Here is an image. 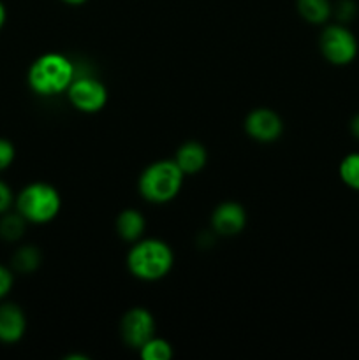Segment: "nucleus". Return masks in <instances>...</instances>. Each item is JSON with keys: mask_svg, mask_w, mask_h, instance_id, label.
Wrapping results in <instances>:
<instances>
[{"mask_svg": "<svg viewBox=\"0 0 359 360\" xmlns=\"http://www.w3.org/2000/svg\"><path fill=\"white\" fill-rule=\"evenodd\" d=\"M76 77L74 63L62 53H44L32 62L27 81L39 97H55L63 94Z\"/></svg>", "mask_w": 359, "mask_h": 360, "instance_id": "f257e3e1", "label": "nucleus"}, {"mask_svg": "<svg viewBox=\"0 0 359 360\" xmlns=\"http://www.w3.org/2000/svg\"><path fill=\"white\" fill-rule=\"evenodd\" d=\"M175 255L168 243L160 239H143L132 243L127 253V269L141 281H158L169 274Z\"/></svg>", "mask_w": 359, "mask_h": 360, "instance_id": "f03ea898", "label": "nucleus"}, {"mask_svg": "<svg viewBox=\"0 0 359 360\" xmlns=\"http://www.w3.org/2000/svg\"><path fill=\"white\" fill-rule=\"evenodd\" d=\"M183 178L185 174L175 160H157L141 172L137 190L151 204L171 202L182 190Z\"/></svg>", "mask_w": 359, "mask_h": 360, "instance_id": "7ed1b4c3", "label": "nucleus"}, {"mask_svg": "<svg viewBox=\"0 0 359 360\" xmlns=\"http://www.w3.org/2000/svg\"><path fill=\"white\" fill-rule=\"evenodd\" d=\"M16 211L28 224L44 225L56 218L62 207L58 190L49 183L35 181L20 190L14 199Z\"/></svg>", "mask_w": 359, "mask_h": 360, "instance_id": "20e7f679", "label": "nucleus"}, {"mask_svg": "<svg viewBox=\"0 0 359 360\" xmlns=\"http://www.w3.org/2000/svg\"><path fill=\"white\" fill-rule=\"evenodd\" d=\"M320 55L331 65L344 67L355 60L359 51V42L354 32L344 23H326L319 39Z\"/></svg>", "mask_w": 359, "mask_h": 360, "instance_id": "39448f33", "label": "nucleus"}, {"mask_svg": "<svg viewBox=\"0 0 359 360\" xmlns=\"http://www.w3.org/2000/svg\"><path fill=\"white\" fill-rule=\"evenodd\" d=\"M69 102L81 112H97L108 102V88L92 76H76L67 88Z\"/></svg>", "mask_w": 359, "mask_h": 360, "instance_id": "423d86ee", "label": "nucleus"}, {"mask_svg": "<svg viewBox=\"0 0 359 360\" xmlns=\"http://www.w3.org/2000/svg\"><path fill=\"white\" fill-rule=\"evenodd\" d=\"M120 334L127 347L139 350L155 336V319L148 309L132 308L120 320Z\"/></svg>", "mask_w": 359, "mask_h": 360, "instance_id": "0eeeda50", "label": "nucleus"}, {"mask_svg": "<svg viewBox=\"0 0 359 360\" xmlns=\"http://www.w3.org/2000/svg\"><path fill=\"white\" fill-rule=\"evenodd\" d=\"M245 132L257 143H275L284 134V122L273 109L257 108L245 118Z\"/></svg>", "mask_w": 359, "mask_h": 360, "instance_id": "6e6552de", "label": "nucleus"}, {"mask_svg": "<svg viewBox=\"0 0 359 360\" xmlns=\"http://www.w3.org/2000/svg\"><path fill=\"white\" fill-rule=\"evenodd\" d=\"M246 227V211L241 204L227 202L218 204L211 213V231L213 234L222 236V238H234L241 234L243 229Z\"/></svg>", "mask_w": 359, "mask_h": 360, "instance_id": "1a4fd4ad", "label": "nucleus"}, {"mask_svg": "<svg viewBox=\"0 0 359 360\" xmlns=\"http://www.w3.org/2000/svg\"><path fill=\"white\" fill-rule=\"evenodd\" d=\"M27 316L25 311L14 302L0 304V343L14 345L25 336Z\"/></svg>", "mask_w": 359, "mask_h": 360, "instance_id": "9d476101", "label": "nucleus"}, {"mask_svg": "<svg viewBox=\"0 0 359 360\" xmlns=\"http://www.w3.org/2000/svg\"><path fill=\"white\" fill-rule=\"evenodd\" d=\"M172 160L176 162L180 169H182L183 174H197L199 171H203L206 167L208 162V151L197 141H187L182 146L176 150V155Z\"/></svg>", "mask_w": 359, "mask_h": 360, "instance_id": "9b49d317", "label": "nucleus"}, {"mask_svg": "<svg viewBox=\"0 0 359 360\" xmlns=\"http://www.w3.org/2000/svg\"><path fill=\"white\" fill-rule=\"evenodd\" d=\"M146 231V220L137 210H123L116 217V234L127 243H136Z\"/></svg>", "mask_w": 359, "mask_h": 360, "instance_id": "f8f14e48", "label": "nucleus"}, {"mask_svg": "<svg viewBox=\"0 0 359 360\" xmlns=\"http://www.w3.org/2000/svg\"><path fill=\"white\" fill-rule=\"evenodd\" d=\"M296 7L299 16L310 25H326L333 18L331 0H296Z\"/></svg>", "mask_w": 359, "mask_h": 360, "instance_id": "ddd939ff", "label": "nucleus"}, {"mask_svg": "<svg viewBox=\"0 0 359 360\" xmlns=\"http://www.w3.org/2000/svg\"><path fill=\"white\" fill-rule=\"evenodd\" d=\"M41 262H42L41 250L34 245L20 246V248L14 252L13 260H11L13 269L21 274H30L34 273V271H37L39 266H41Z\"/></svg>", "mask_w": 359, "mask_h": 360, "instance_id": "4468645a", "label": "nucleus"}, {"mask_svg": "<svg viewBox=\"0 0 359 360\" xmlns=\"http://www.w3.org/2000/svg\"><path fill=\"white\" fill-rule=\"evenodd\" d=\"M27 224L28 221L18 211L11 213L9 210L7 213L0 214V238L9 243L18 241V239L23 238Z\"/></svg>", "mask_w": 359, "mask_h": 360, "instance_id": "2eb2a0df", "label": "nucleus"}, {"mask_svg": "<svg viewBox=\"0 0 359 360\" xmlns=\"http://www.w3.org/2000/svg\"><path fill=\"white\" fill-rule=\"evenodd\" d=\"M338 174L345 186L359 192V153H348L338 165Z\"/></svg>", "mask_w": 359, "mask_h": 360, "instance_id": "dca6fc26", "label": "nucleus"}, {"mask_svg": "<svg viewBox=\"0 0 359 360\" xmlns=\"http://www.w3.org/2000/svg\"><path fill=\"white\" fill-rule=\"evenodd\" d=\"M139 355L143 360H171L172 359V347L169 341L162 338L153 336L148 340L143 347L139 348Z\"/></svg>", "mask_w": 359, "mask_h": 360, "instance_id": "f3484780", "label": "nucleus"}, {"mask_svg": "<svg viewBox=\"0 0 359 360\" xmlns=\"http://www.w3.org/2000/svg\"><path fill=\"white\" fill-rule=\"evenodd\" d=\"M333 16L338 23H351L358 16V4H355V0H336L333 4Z\"/></svg>", "mask_w": 359, "mask_h": 360, "instance_id": "a211bd4d", "label": "nucleus"}, {"mask_svg": "<svg viewBox=\"0 0 359 360\" xmlns=\"http://www.w3.org/2000/svg\"><path fill=\"white\" fill-rule=\"evenodd\" d=\"M14 158H16V150L14 144L9 139L0 137V171H6L13 165Z\"/></svg>", "mask_w": 359, "mask_h": 360, "instance_id": "6ab92c4d", "label": "nucleus"}, {"mask_svg": "<svg viewBox=\"0 0 359 360\" xmlns=\"http://www.w3.org/2000/svg\"><path fill=\"white\" fill-rule=\"evenodd\" d=\"M14 199H16V197H14L11 186L0 179V214L7 213V211L11 210V206L14 204Z\"/></svg>", "mask_w": 359, "mask_h": 360, "instance_id": "aec40b11", "label": "nucleus"}, {"mask_svg": "<svg viewBox=\"0 0 359 360\" xmlns=\"http://www.w3.org/2000/svg\"><path fill=\"white\" fill-rule=\"evenodd\" d=\"M13 285H14L13 271H11L9 267H6L0 264V301H2L7 294H9L11 288H13Z\"/></svg>", "mask_w": 359, "mask_h": 360, "instance_id": "412c9836", "label": "nucleus"}, {"mask_svg": "<svg viewBox=\"0 0 359 360\" xmlns=\"http://www.w3.org/2000/svg\"><path fill=\"white\" fill-rule=\"evenodd\" d=\"M348 130H351V134L354 136V139L359 141V112L351 118V122H348Z\"/></svg>", "mask_w": 359, "mask_h": 360, "instance_id": "4be33fe9", "label": "nucleus"}, {"mask_svg": "<svg viewBox=\"0 0 359 360\" xmlns=\"http://www.w3.org/2000/svg\"><path fill=\"white\" fill-rule=\"evenodd\" d=\"M6 20H7V11H6V6L2 4V0H0V30H2V27L6 25Z\"/></svg>", "mask_w": 359, "mask_h": 360, "instance_id": "5701e85b", "label": "nucleus"}, {"mask_svg": "<svg viewBox=\"0 0 359 360\" xmlns=\"http://www.w3.org/2000/svg\"><path fill=\"white\" fill-rule=\"evenodd\" d=\"M62 2L69 4V6H81V4L88 2V0H62Z\"/></svg>", "mask_w": 359, "mask_h": 360, "instance_id": "b1692460", "label": "nucleus"}]
</instances>
